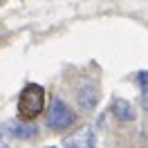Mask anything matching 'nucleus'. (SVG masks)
Returning <instances> with one entry per match:
<instances>
[{
  "label": "nucleus",
  "instance_id": "obj_1",
  "mask_svg": "<svg viewBox=\"0 0 148 148\" xmlns=\"http://www.w3.org/2000/svg\"><path fill=\"white\" fill-rule=\"evenodd\" d=\"M18 117L23 121L36 119L40 112L45 110V90L38 83H27L18 94V103H16Z\"/></svg>",
  "mask_w": 148,
  "mask_h": 148
},
{
  "label": "nucleus",
  "instance_id": "obj_2",
  "mask_svg": "<svg viewBox=\"0 0 148 148\" xmlns=\"http://www.w3.org/2000/svg\"><path fill=\"white\" fill-rule=\"evenodd\" d=\"M74 123V112L72 108L63 101V99H58L54 97L52 99V106H49V117H47V126L54 130H65L70 128Z\"/></svg>",
  "mask_w": 148,
  "mask_h": 148
},
{
  "label": "nucleus",
  "instance_id": "obj_3",
  "mask_svg": "<svg viewBox=\"0 0 148 148\" xmlns=\"http://www.w3.org/2000/svg\"><path fill=\"white\" fill-rule=\"evenodd\" d=\"M94 146H97V135H94L92 126H81L72 135H67L61 148H94Z\"/></svg>",
  "mask_w": 148,
  "mask_h": 148
},
{
  "label": "nucleus",
  "instance_id": "obj_4",
  "mask_svg": "<svg viewBox=\"0 0 148 148\" xmlns=\"http://www.w3.org/2000/svg\"><path fill=\"white\" fill-rule=\"evenodd\" d=\"M76 99H79V106L83 108V110H92L97 101H99V92H97V88L92 83H85L79 88V92H76Z\"/></svg>",
  "mask_w": 148,
  "mask_h": 148
},
{
  "label": "nucleus",
  "instance_id": "obj_5",
  "mask_svg": "<svg viewBox=\"0 0 148 148\" xmlns=\"http://www.w3.org/2000/svg\"><path fill=\"white\" fill-rule=\"evenodd\" d=\"M9 132H11V137H16V139H32L34 135H36V126L32 123V121H11L9 126Z\"/></svg>",
  "mask_w": 148,
  "mask_h": 148
},
{
  "label": "nucleus",
  "instance_id": "obj_6",
  "mask_svg": "<svg viewBox=\"0 0 148 148\" xmlns=\"http://www.w3.org/2000/svg\"><path fill=\"white\" fill-rule=\"evenodd\" d=\"M112 112H114V117L121 119V121H135V117H137L135 108H132L130 101H126V99H114V101H112Z\"/></svg>",
  "mask_w": 148,
  "mask_h": 148
},
{
  "label": "nucleus",
  "instance_id": "obj_7",
  "mask_svg": "<svg viewBox=\"0 0 148 148\" xmlns=\"http://www.w3.org/2000/svg\"><path fill=\"white\" fill-rule=\"evenodd\" d=\"M11 141V132L7 126H0V148H7Z\"/></svg>",
  "mask_w": 148,
  "mask_h": 148
},
{
  "label": "nucleus",
  "instance_id": "obj_8",
  "mask_svg": "<svg viewBox=\"0 0 148 148\" xmlns=\"http://www.w3.org/2000/svg\"><path fill=\"white\" fill-rule=\"evenodd\" d=\"M137 81H139V83H141V85H144V88H146V85H148V72H139Z\"/></svg>",
  "mask_w": 148,
  "mask_h": 148
}]
</instances>
